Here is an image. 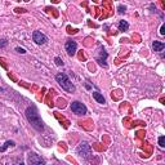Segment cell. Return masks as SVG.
Segmentation results:
<instances>
[{
    "label": "cell",
    "mask_w": 165,
    "mask_h": 165,
    "mask_svg": "<svg viewBox=\"0 0 165 165\" xmlns=\"http://www.w3.org/2000/svg\"><path fill=\"white\" fill-rule=\"evenodd\" d=\"M93 98L97 101L98 103H106V99H104V97L101 93H98V92H93Z\"/></svg>",
    "instance_id": "9c48e42d"
},
{
    "label": "cell",
    "mask_w": 165,
    "mask_h": 165,
    "mask_svg": "<svg viewBox=\"0 0 165 165\" xmlns=\"http://www.w3.org/2000/svg\"><path fill=\"white\" fill-rule=\"evenodd\" d=\"M9 146H14V142H13V141H7L5 143H4L2 147H0V152H4V151H5V150L9 147Z\"/></svg>",
    "instance_id": "7c38bea8"
},
{
    "label": "cell",
    "mask_w": 165,
    "mask_h": 165,
    "mask_svg": "<svg viewBox=\"0 0 165 165\" xmlns=\"http://www.w3.org/2000/svg\"><path fill=\"white\" fill-rule=\"evenodd\" d=\"M56 80L59 85L62 86V89H65L66 92H70V93H74L76 90L75 85L71 82V80L68 79V76L66 74H63V72H59V74L56 75Z\"/></svg>",
    "instance_id": "7a4b0ae2"
},
{
    "label": "cell",
    "mask_w": 165,
    "mask_h": 165,
    "mask_svg": "<svg viewBox=\"0 0 165 165\" xmlns=\"http://www.w3.org/2000/svg\"><path fill=\"white\" fill-rule=\"evenodd\" d=\"M152 48L155 52H161V50L165 48V44L161 43V41H157V40H155L154 43H152Z\"/></svg>",
    "instance_id": "ba28073f"
},
{
    "label": "cell",
    "mask_w": 165,
    "mask_h": 165,
    "mask_svg": "<svg viewBox=\"0 0 165 165\" xmlns=\"http://www.w3.org/2000/svg\"><path fill=\"white\" fill-rule=\"evenodd\" d=\"M71 111L74 112V114H76V115H80L81 116V115H85L88 110H86L84 103L79 102V101H75V102L71 103Z\"/></svg>",
    "instance_id": "3957f363"
},
{
    "label": "cell",
    "mask_w": 165,
    "mask_h": 165,
    "mask_svg": "<svg viewBox=\"0 0 165 165\" xmlns=\"http://www.w3.org/2000/svg\"><path fill=\"white\" fill-rule=\"evenodd\" d=\"M26 117H27V120H29V123L35 128L36 130L41 132V130L44 129V125H43V121H41V117H40V115H39L38 110H36L34 106L27 107V110H26Z\"/></svg>",
    "instance_id": "6da1fadb"
},
{
    "label": "cell",
    "mask_w": 165,
    "mask_h": 165,
    "mask_svg": "<svg viewBox=\"0 0 165 165\" xmlns=\"http://www.w3.org/2000/svg\"><path fill=\"white\" fill-rule=\"evenodd\" d=\"M160 34H161V35H164V34H165V26H164V25L161 26V30H160Z\"/></svg>",
    "instance_id": "ac0fdd59"
},
{
    "label": "cell",
    "mask_w": 165,
    "mask_h": 165,
    "mask_svg": "<svg viewBox=\"0 0 165 165\" xmlns=\"http://www.w3.org/2000/svg\"><path fill=\"white\" fill-rule=\"evenodd\" d=\"M27 161H29V165H45L44 159L39 156L38 154H29Z\"/></svg>",
    "instance_id": "5b68a950"
},
{
    "label": "cell",
    "mask_w": 165,
    "mask_h": 165,
    "mask_svg": "<svg viewBox=\"0 0 165 165\" xmlns=\"http://www.w3.org/2000/svg\"><path fill=\"white\" fill-rule=\"evenodd\" d=\"M20 165H25V164H23V163H21V164H20Z\"/></svg>",
    "instance_id": "d6986e66"
},
{
    "label": "cell",
    "mask_w": 165,
    "mask_h": 165,
    "mask_svg": "<svg viewBox=\"0 0 165 165\" xmlns=\"http://www.w3.org/2000/svg\"><path fill=\"white\" fill-rule=\"evenodd\" d=\"M106 57H107V53L104 52V49H103V50H101V57L97 58V61L99 62V65H101V66H104V67H106V63H104V59H106Z\"/></svg>",
    "instance_id": "30bf717a"
},
{
    "label": "cell",
    "mask_w": 165,
    "mask_h": 165,
    "mask_svg": "<svg viewBox=\"0 0 165 165\" xmlns=\"http://www.w3.org/2000/svg\"><path fill=\"white\" fill-rule=\"evenodd\" d=\"M159 145H160V147H165V137L161 135L159 138Z\"/></svg>",
    "instance_id": "4fadbf2b"
},
{
    "label": "cell",
    "mask_w": 165,
    "mask_h": 165,
    "mask_svg": "<svg viewBox=\"0 0 165 165\" xmlns=\"http://www.w3.org/2000/svg\"><path fill=\"white\" fill-rule=\"evenodd\" d=\"M33 39H34L35 43L39 44V45H43V44H45L48 41L47 36H45L44 34H41L40 31H35V33L33 34Z\"/></svg>",
    "instance_id": "52a82bcc"
},
{
    "label": "cell",
    "mask_w": 165,
    "mask_h": 165,
    "mask_svg": "<svg viewBox=\"0 0 165 165\" xmlns=\"http://www.w3.org/2000/svg\"><path fill=\"white\" fill-rule=\"evenodd\" d=\"M119 12H120V13H125V7H119Z\"/></svg>",
    "instance_id": "e0dca14e"
},
{
    "label": "cell",
    "mask_w": 165,
    "mask_h": 165,
    "mask_svg": "<svg viewBox=\"0 0 165 165\" xmlns=\"http://www.w3.org/2000/svg\"><path fill=\"white\" fill-rule=\"evenodd\" d=\"M7 40L5 39H0V48H4V47H7Z\"/></svg>",
    "instance_id": "5bb4252c"
},
{
    "label": "cell",
    "mask_w": 165,
    "mask_h": 165,
    "mask_svg": "<svg viewBox=\"0 0 165 165\" xmlns=\"http://www.w3.org/2000/svg\"><path fill=\"white\" fill-rule=\"evenodd\" d=\"M16 50H17L18 53H22V54H25V53H26V50H25L23 48H20V47H18V48H16Z\"/></svg>",
    "instance_id": "2e32d148"
},
{
    "label": "cell",
    "mask_w": 165,
    "mask_h": 165,
    "mask_svg": "<svg viewBox=\"0 0 165 165\" xmlns=\"http://www.w3.org/2000/svg\"><path fill=\"white\" fill-rule=\"evenodd\" d=\"M76 152L80 155L81 157H85V159H88L90 156V154H92V150H90V146L86 143V142H81V143L79 145V147H77L76 150Z\"/></svg>",
    "instance_id": "277c9868"
},
{
    "label": "cell",
    "mask_w": 165,
    "mask_h": 165,
    "mask_svg": "<svg viewBox=\"0 0 165 165\" xmlns=\"http://www.w3.org/2000/svg\"><path fill=\"white\" fill-rule=\"evenodd\" d=\"M65 48H66V52H67L68 56L72 57V56H75V53H76L77 44H76V41H74V40H67Z\"/></svg>",
    "instance_id": "8992f818"
},
{
    "label": "cell",
    "mask_w": 165,
    "mask_h": 165,
    "mask_svg": "<svg viewBox=\"0 0 165 165\" xmlns=\"http://www.w3.org/2000/svg\"><path fill=\"white\" fill-rule=\"evenodd\" d=\"M128 29H129V25H128L126 21H120L119 22V31H128Z\"/></svg>",
    "instance_id": "8fae6325"
},
{
    "label": "cell",
    "mask_w": 165,
    "mask_h": 165,
    "mask_svg": "<svg viewBox=\"0 0 165 165\" xmlns=\"http://www.w3.org/2000/svg\"><path fill=\"white\" fill-rule=\"evenodd\" d=\"M56 63H57L58 66H63V61H62V59L59 58V57H57V58H56Z\"/></svg>",
    "instance_id": "9a60e30c"
}]
</instances>
